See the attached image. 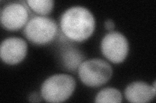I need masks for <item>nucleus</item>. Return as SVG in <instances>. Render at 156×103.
<instances>
[{"instance_id": "nucleus-1", "label": "nucleus", "mask_w": 156, "mask_h": 103, "mask_svg": "<svg viewBox=\"0 0 156 103\" xmlns=\"http://www.w3.org/2000/svg\"><path fill=\"white\" fill-rule=\"evenodd\" d=\"M61 28L70 40L81 42L87 40L95 29V18L89 10L76 6L63 13L61 18Z\"/></svg>"}, {"instance_id": "nucleus-2", "label": "nucleus", "mask_w": 156, "mask_h": 103, "mask_svg": "<svg viewBox=\"0 0 156 103\" xmlns=\"http://www.w3.org/2000/svg\"><path fill=\"white\" fill-rule=\"evenodd\" d=\"M76 85L74 78L68 74L52 76L43 82L41 95L49 102H62L69 99Z\"/></svg>"}, {"instance_id": "nucleus-3", "label": "nucleus", "mask_w": 156, "mask_h": 103, "mask_svg": "<svg viewBox=\"0 0 156 103\" xmlns=\"http://www.w3.org/2000/svg\"><path fill=\"white\" fill-rule=\"evenodd\" d=\"M78 73L83 84L90 87H98L111 79L113 69L109 63L96 58L82 62Z\"/></svg>"}, {"instance_id": "nucleus-4", "label": "nucleus", "mask_w": 156, "mask_h": 103, "mask_svg": "<svg viewBox=\"0 0 156 103\" xmlns=\"http://www.w3.org/2000/svg\"><path fill=\"white\" fill-rule=\"evenodd\" d=\"M57 29L54 19L48 17L36 16L27 22L23 34L29 41L35 45H45L55 38Z\"/></svg>"}, {"instance_id": "nucleus-5", "label": "nucleus", "mask_w": 156, "mask_h": 103, "mask_svg": "<svg viewBox=\"0 0 156 103\" xmlns=\"http://www.w3.org/2000/svg\"><path fill=\"white\" fill-rule=\"evenodd\" d=\"M103 55L111 62L122 63L128 56L129 43L126 37L120 32H111L103 38L101 43Z\"/></svg>"}, {"instance_id": "nucleus-6", "label": "nucleus", "mask_w": 156, "mask_h": 103, "mask_svg": "<svg viewBox=\"0 0 156 103\" xmlns=\"http://www.w3.org/2000/svg\"><path fill=\"white\" fill-rule=\"evenodd\" d=\"M29 18L26 7L19 3H12L5 6L1 11V23L6 30L15 31L26 25Z\"/></svg>"}, {"instance_id": "nucleus-7", "label": "nucleus", "mask_w": 156, "mask_h": 103, "mask_svg": "<svg viewBox=\"0 0 156 103\" xmlns=\"http://www.w3.org/2000/svg\"><path fill=\"white\" fill-rule=\"evenodd\" d=\"M27 45L20 37H12L5 40L0 48V56L2 61L8 65H14L23 61L26 56Z\"/></svg>"}, {"instance_id": "nucleus-8", "label": "nucleus", "mask_w": 156, "mask_h": 103, "mask_svg": "<svg viewBox=\"0 0 156 103\" xmlns=\"http://www.w3.org/2000/svg\"><path fill=\"white\" fill-rule=\"evenodd\" d=\"M124 94L126 99L130 102L144 103L154 99L155 90L145 82L136 81L126 87Z\"/></svg>"}, {"instance_id": "nucleus-9", "label": "nucleus", "mask_w": 156, "mask_h": 103, "mask_svg": "<svg viewBox=\"0 0 156 103\" xmlns=\"http://www.w3.org/2000/svg\"><path fill=\"white\" fill-rule=\"evenodd\" d=\"M122 96L119 90L114 88H106L98 92L95 98L96 102L120 103Z\"/></svg>"}, {"instance_id": "nucleus-10", "label": "nucleus", "mask_w": 156, "mask_h": 103, "mask_svg": "<svg viewBox=\"0 0 156 103\" xmlns=\"http://www.w3.org/2000/svg\"><path fill=\"white\" fill-rule=\"evenodd\" d=\"M27 3L34 12L43 16L50 14L54 7L53 0H28Z\"/></svg>"}, {"instance_id": "nucleus-11", "label": "nucleus", "mask_w": 156, "mask_h": 103, "mask_svg": "<svg viewBox=\"0 0 156 103\" xmlns=\"http://www.w3.org/2000/svg\"><path fill=\"white\" fill-rule=\"evenodd\" d=\"M84 57L81 56V53L76 50H68L66 52L64 56H63V60L66 67L69 70H74L81 64V61Z\"/></svg>"}, {"instance_id": "nucleus-12", "label": "nucleus", "mask_w": 156, "mask_h": 103, "mask_svg": "<svg viewBox=\"0 0 156 103\" xmlns=\"http://www.w3.org/2000/svg\"><path fill=\"white\" fill-rule=\"evenodd\" d=\"M104 25L105 28L107 29V31L113 32V30L115 29V24L114 23V22L111 20V19H107V21H105Z\"/></svg>"}, {"instance_id": "nucleus-13", "label": "nucleus", "mask_w": 156, "mask_h": 103, "mask_svg": "<svg viewBox=\"0 0 156 103\" xmlns=\"http://www.w3.org/2000/svg\"><path fill=\"white\" fill-rule=\"evenodd\" d=\"M39 99V96L38 94H37L36 92H34L33 94H31L29 96V101L31 102H39L41 101L40 100H38Z\"/></svg>"}]
</instances>
